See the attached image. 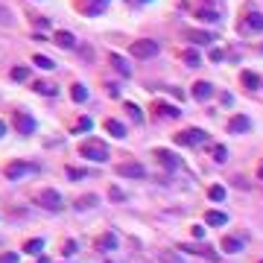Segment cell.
Listing matches in <instances>:
<instances>
[{"label": "cell", "instance_id": "cell-1", "mask_svg": "<svg viewBox=\"0 0 263 263\" xmlns=\"http://www.w3.org/2000/svg\"><path fill=\"white\" fill-rule=\"evenodd\" d=\"M79 155L88 158V161H97V164H105V161H108V149H105V143L97 140V137L82 140V143H79Z\"/></svg>", "mask_w": 263, "mask_h": 263}, {"label": "cell", "instance_id": "cell-2", "mask_svg": "<svg viewBox=\"0 0 263 263\" xmlns=\"http://www.w3.org/2000/svg\"><path fill=\"white\" fill-rule=\"evenodd\" d=\"M158 50H161L158 41H149V38L132 44V56H134V59H152V56H158Z\"/></svg>", "mask_w": 263, "mask_h": 263}, {"label": "cell", "instance_id": "cell-3", "mask_svg": "<svg viewBox=\"0 0 263 263\" xmlns=\"http://www.w3.org/2000/svg\"><path fill=\"white\" fill-rule=\"evenodd\" d=\"M33 173H38V167L27 164V161H12V164L6 167V178H9V181H18V178L33 175Z\"/></svg>", "mask_w": 263, "mask_h": 263}, {"label": "cell", "instance_id": "cell-4", "mask_svg": "<svg viewBox=\"0 0 263 263\" xmlns=\"http://www.w3.org/2000/svg\"><path fill=\"white\" fill-rule=\"evenodd\" d=\"M205 140H208V132H202V129H187L181 134H175V143H181V146H199Z\"/></svg>", "mask_w": 263, "mask_h": 263}, {"label": "cell", "instance_id": "cell-5", "mask_svg": "<svg viewBox=\"0 0 263 263\" xmlns=\"http://www.w3.org/2000/svg\"><path fill=\"white\" fill-rule=\"evenodd\" d=\"M38 202H41V208H47V211H62V196H59V190H53V187L41 190V193H38Z\"/></svg>", "mask_w": 263, "mask_h": 263}, {"label": "cell", "instance_id": "cell-6", "mask_svg": "<svg viewBox=\"0 0 263 263\" xmlns=\"http://www.w3.org/2000/svg\"><path fill=\"white\" fill-rule=\"evenodd\" d=\"M143 164L140 161H123V164H117V175H126V178H143Z\"/></svg>", "mask_w": 263, "mask_h": 263}, {"label": "cell", "instance_id": "cell-7", "mask_svg": "<svg viewBox=\"0 0 263 263\" xmlns=\"http://www.w3.org/2000/svg\"><path fill=\"white\" fill-rule=\"evenodd\" d=\"M155 158H158V164L164 170H178L181 167V158L175 152H170V149H155Z\"/></svg>", "mask_w": 263, "mask_h": 263}, {"label": "cell", "instance_id": "cell-8", "mask_svg": "<svg viewBox=\"0 0 263 263\" xmlns=\"http://www.w3.org/2000/svg\"><path fill=\"white\" fill-rule=\"evenodd\" d=\"M15 129L21 134H33L35 132V120L27 114V111H15Z\"/></svg>", "mask_w": 263, "mask_h": 263}, {"label": "cell", "instance_id": "cell-9", "mask_svg": "<svg viewBox=\"0 0 263 263\" xmlns=\"http://www.w3.org/2000/svg\"><path fill=\"white\" fill-rule=\"evenodd\" d=\"M228 129L234 132V134H243V132L252 129V120H249L246 114H234V117H231V123H228Z\"/></svg>", "mask_w": 263, "mask_h": 263}, {"label": "cell", "instance_id": "cell-10", "mask_svg": "<svg viewBox=\"0 0 263 263\" xmlns=\"http://www.w3.org/2000/svg\"><path fill=\"white\" fill-rule=\"evenodd\" d=\"M97 249L99 252H114V249H117V234H114V231H105L97 240Z\"/></svg>", "mask_w": 263, "mask_h": 263}, {"label": "cell", "instance_id": "cell-11", "mask_svg": "<svg viewBox=\"0 0 263 263\" xmlns=\"http://www.w3.org/2000/svg\"><path fill=\"white\" fill-rule=\"evenodd\" d=\"M187 41H193V44H214L217 35L205 33V30H190V33H187Z\"/></svg>", "mask_w": 263, "mask_h": 263}, {"label": "cell", "instance_id": "cell-12", "mask_svg": "<svg viewBox=\"0 0 263 263\" xmlns=\"http://www.w3.org/2000/svg\"><path fill=\"white\" fill-rule=\"evenodd\" d=\"M240 82H243L249 91H258V88H261V76H258L255 70H243V73H240Z\"/></svg>", "mask_w": 263, "mask_h": 263}, {"label": "cell", "instance_id": "cell-13", "mask_svg": "<svg viewBox=\"0 0 263 263\" xmlns=\"http://www.w3.org/2000/svg\"><path fill=\"white\" fill-rule=\"evenodd\" d=\"M53 41H56L62 50H70V47H76V38H73V33H67V30H59V33L53 35Z\"/></svg>", "mask_w": 263, "mask_h": 263}, {"label": "cell", "instance_id": "cell-14", "mask_svg": "<svg viewBox=\"0 0 263 263\" xmlns=\"http://www.w3.org/2000/svg\"><path fill=\"white\" fill-rule=\"evenodd\" d=\"M196 18H199V21H205V24H217V21H219V12H217V9H211V6H199Z\"/></svg>", "mask_w": 263, "mask_h": 263}, {"label": "cell", "instance_id": "cell-15", "mask_svg": "<svg viewBox=\"0 0 263 263\" xmlns=\"http://www.w3.org/2000/svg\"><path fill=\"white\" fill-rule=\"evenodd\" d=\"M193 97H196V99H211V97H214V85H211V82H205V79L196 82V85H193Z\"/></svg>", "mask_w": 263, "mask_h": 263}, {"label": "cell", "instance_id": "cell-16", "mask_svg": "<svg viewBox=\"0 0 263 263\" xmlns=\"http://www.w3.org/2000/svg\"><path fill=\"white\" fill-rule=\"evenodd\" d=\"M105 132H108V134H114L117 140H120V137H126V126H123L120 120H105Z\"/></svg>", "mask_w": 263, "mask_h": 263}, {"label": "cell", "instance_id": "cell-17", "mask_svg": "<svg viewBox=\"0 0 263 263\" xmlns=\"http://www.w3.org/2000/svg\"><path fill=\"white\" fill-rule=\"evenodd\" d=\"M205 222H208V225H225L228 217H225L222 211H208V214H205Z\"/></svg>", "mask_w": 263, "mask_h": 263}, {"label": "cell", "instance_id": "cell-18", "mask_svg": "<svg viewBox=\"0 0 263 263\" xmlns=\"http://www.w3.org/2000/svg\"><path fill=\"white\" fill-rule=\"evenodd\" d=\"M222 249H225L228 255H237V252H243V240H240V237H225V240H222Z\"/></svg>", "mask_w": 263, "mask_h": 263}, {"label": "cell", "instance_id": "cell-19", "mask_svg": "<svg viewBox=\"0 0 263 263\" xmlns=\"http://www.w3.org/2000/svg\"><path fill=\"white\" fill-rule=\"evenodd\" d=\"M111 65H114L117 70H120V76H132V67L126 65V59H120L117 53H111Z\"/></svg>", "mask_w": 263, "mask_h": 263}, {"label": "cell", "instance_id": "cell-20", "mask_svg": "<svg viewBox=\"0 0 263 263\" xmlns=\"http://www.w3.org/2000/svg\"><path fill=\"white\" fill-rule=\"evenodd\" d=\"M70 97L76 99V102H85V99H88V88H85L82 82H76V85H73V91H70Z\"/></svg>", "mask_w": 263, "mask_h": 263}, {"label": "cell", "instance_id": "cell-21", "mask_svg": "<svg viewBox=\"0 0 263 263\" xmlns=\"http://www.w3.org/2000/svg\"><path fill=\"white\" fill-rule=\"evenodd\" d=\"M41 249H44V240H30L27 246H24V255H41Z\"/></svg>", "mask_w": 263, "mask_h": 263}, {"label": "cell", "instance_id": "cell-22", "mask_svg": "<svg viewBox=\"0 0 263 263\" xmlns=\"http://www.w3.org/2000/svg\"><path fill=\"white\" fill-rule=\"evenodd\" d=\"M94 205H97V196H94V193H88V196L76 199V208H79V211H88V208H94Z\"/></svg>", "mask_w": 263, "mask_h": 263}, {"label": "cell", "instance_id": "cell-23", "mask_svg": "<svg viewBox=\"0 0 263 263\" xmlns=\"http://www.w3.org/2000/svg\"><path fill=\"white\" fill-rule=\"evenodd\" d=\"M214 161H217V164H225V161H228V149H225L222 143L214 146Z\"/></svg>", "mask_w": 263, "mask_h": 263}, {"label": "cell", "instance_id": "cell-24", "mask_svg": "<svg viewBox=\"0 0 263 263\" xmlns=\"http://www.w3.org/2000/svg\"><path fill=\"white\" fill-rule=\"evenodd\" d=\"M126 111H129V117L134 120V123H143V111H140L134 102H126Z\"/></svg>", "mask_w": 263, "mask_h": 263}, {"label": "cell", "instance_id": "cell-25", "mask_svg": "<svg viewBox=\"0 0 263 263\" xmlns=\"http://www.w3.org/2000/svg\"><path fill=\"white\" fill-rule=\"evenodd\" d=\"M246 30H263V15H249V21H246Z\"/></svg>", "mask_w": 263, "mask_h": 263}, {"label": "cell", "instance_id": "cell-26", "mask_svg": "<svg viewBox=\"0 0 263 263\" xmlns=\"http://www.w3.org/2000/svg\"><path fill=\"white\" fill-rule=\"evenodd\" d=\"M12 79L15 82H27L30 79V67H12Z\"/></svg>", "mask_w": 263, "mask_h": 263}, {"label": "cell", "instance_id": "cell-27", "mask_svg": "<svg viewBox=\"0 0 263 263\" xmlns=\"http://www.w3.org/2000/svg\"><path fill=\"white\" fill-rule=\"evenodd\" d=\"M33 62L41 67V70H53V67H56V62H53V59H47V56H33Z\"/></svg>", "mask_w": 263, "mask_h": 263}, {"label": "cell", "instance_id": "cell-28", "mask_svg": "<svg viewBox=\"0 0 263 263\" xmlns=\"http://www.w3.org/2000/svg\"><path fill=\"white\" fill-rule=\"evenodd\" d=\"M158 111H161V117H167V120H175L178 117V108L175 105H158Z\"/></svg>", "mask_w": 263, "mask_h": 263}, {"label": "cell", "instance_id": "cell-29", "mask_svg": "<svg viewBox=\"0 0 263 263\" xmlns=\"http://www.w3.org/2000/svg\"><path fill=\"white\" fill-rule=\"evenodd\" d=\"M88 129H94V120L91 117H79L76 126H73V132H88Z\"/></svg>", "mask_w": 263, "mask_h": 263}, {"label": "cell", "instance_id": "cell-30", "mask_svg": "<svg viewBox=\"0 0 263 263\" xmlns=\"http://www.w3.org/2000/svg\"><path fill=\"white\" fill-rule=\"evenodd\" d=\"M184 62H187V67H199V53L193 50V47H187V53H184Z\"/></svg>", "mask_w": 263, "mask_h": 263}, {"label": "cell", "instance_id": "cell-31", "mask_svg": "<svg viewBox=\"0 0 263 263\" xmlns=\"http://www.w3.org/2000/svg\"><path fill=\"white\" fill-rule=\"evenodd\" d=\"M35 91H38V94H47V97H53V94H56V85H47V82H35Z\"/></svg>", "mask_w": 263, "mask_h": 263}, {"label": "cell", "instance_id": "cell-32", "mask_svg": "<svg viewBox=\"0 0 263 263\" xmlns=\"http://www.w3.org/2000/svg\"><path fill=\"white\" fill-rule=\"evenodd\" d=\"M211 199H214V202H222V199H225V187H222V184H214V187H211Z\"/></svg>", "mask_w": 263, "mask_h": 263}, {"label": "cell", "instance_id": "cell-33", "mask_svg": "<svg viewBox=\"0 0 263 263\" xmlns=\"http://www.w3.org/2000/svg\"><path fill=\"white\" fill-rule=\"evenodd\" d=\"M105 6H108V0H97V3H91V6H88L85 12H88V15H99V12H102Z\"/></svg>", "mask_w": 263, "mask_h": 263}, {"label": "cell", "instance_id": "cell-34", "mask_svg": "<svg viewBox=\"0 0 263 263\" xmlns=\"http://www.w3.org/2000/svg\"><path fill=\"white\" fill-rule=\"evenodd\" d=\"M88 173L82 170V167H67V178H85Z\"/></svg>", "mask_w": 263, "mask_h": 263}, {"label": "cell", "instance_id": "cell-35", "mask_svg": "<svg viewBox=\"0 0 263 263\" xmlns=\"http://www.w3.org/2000/svg\"><path fill=\"white\" fill-rule=\"evenodd\" d=\"M12 21H15V18H12V12H9L6 6H0V24H3V27H9Z\"/></svg>", "mask_w": 263, "mask_h": 263}, {"label": "cell", "instance_id": "cell-36", "mask_svg": "<svg viewBox=\"0 0 263 263\" xmlns=\"http://www.w3.org/2000/svg\"><path fill=\"white\" fill-rule=\"evenodd\" d=\"M205 237V228L202 225H193V240H202Z\"/></svg>", "mask_w": 263, "mask_h": 263}, {"label": "cell", "instance_id": "cell-37", "mask_svg": "<svg viewBox=\"0 0 263 263\" xmlns=\"http://www.w3.org/2000/svg\"><path fill=\"white\" fill-rule=\"evenodd\" d=\"M73 252H76V243H73V240H70V243H65V255H67V258H70Z\"/></svg>", "mask_w": 263, "mask_h": 263}, {"label": "cell", "instance_id": "cell-38", "mask_svg": "<svg viewBox=\"0 0 263 263\" xmlns=\"http://www.w3.org/2000/svg\"><path fill=\"white\" fill-rule=\"evenodd\" d=\"M0 263H18V255H3Z\"/></svg>", "mask_w": 263, "mask_h": 263}, {"label": "cell", "instance_id": "cell-39", "mask_svg": "<svg viewBox=\"0 0 263 263\" xmlns=\"http://www.w3.org/2000/svg\"><path fill=\"white\" fill-rule=\"evenodd\" d=\"M211 59L214 62H222V50H211Z\"/></svg>", "mask_w": 263, "mask_h": 263}, {"label": "cell", "instance_id": "cell-40", "mask_svg": "<svg viewBox=\"0 0 263 263\" xmlns=\"http://www.w3.org/2000/svg\"><path fill=\"white\" fill-rule=\"evenodd\" d=\"M111 199L117 202V199H123V190H117V187H111Z\"/></svg>", "mask_w": 263, "mask_h": 263}, {"label": "cell", "instance_id": "cell-41", "mask_svg": "<svg viewBox=\"0 0 263 263\" xmlns=\"http://www.w3.org/2000/svg\"><path fill=\"white\" fill-rule=\"evenodd\" d=\"M3 134H6V123H3V120H0V137H3Z\"/></svg>", "mask_w": 263, "mask_h": 263}, {"label": "cell", "instance_id": "cell-42", "mask_svg": "<svg viewBox=\"0 0 263 263\" xmlns=\"http://www.w3.org/2000/svg\"><path fill=\"white\" fill-rule=\"evenodd\" d=\"M38 263H50V261H38Z\"/></svg>", "mask_w": 263, "mask_h": 263}, {"label": "cell", "instance_id": "cell-43", "mask_svg": "<svg viewBox=\"0 0 263 263\" xmlns=\"http://www.w3.org/2000/svg\"><path fill=\"white\" fill-rule=\"evenodd\" d=\"M143 3H152V0H143Z\"/></svg>", "mask_w": 263, "mask_h": 263}, {"label": "cell", "instance_id": "cell-44", "mask_svg": "<svg viewBox=\"0 0 263 263\" xmlns=\"http://www.w3.org/2000/svg\"><path fill=\"white\" fill-rule=\"evenodd\" d=\"M261 50H263V47H261Z\"/></svg>", "mask_w": 263, "mask_h": 263}, {"label": "cell", "instance_id": "cell-45", "mask_svg": "<svg viewBox=\"0 0 263 263\" xmlns=\"http://www.w3.org/2000/svg\"><path fill=\"white\" fill-rule=\"evenodd\" d=\"M261 263H263V261H261Z\"/></svg>", "mask_w": 263, "mask_h": 263}]
</instances>
